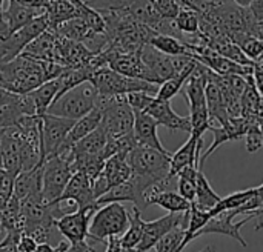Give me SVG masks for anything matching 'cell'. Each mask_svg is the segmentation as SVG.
<instances>
[{
	"label": "cell",
	"instance_id": "obj_45",
	"mask_svg": "<svg viewBox=\"0 0 263 252\" xmlns=\"http://www.w3.org/2000/svg\"><path fill=\"white\" fill-rule=\"evenodd\" d=\"M256 199H257V202H259V208H262L263 206V183L260 186H257L256 188Z\"/></svg>",
	"mask_w": 263,
	"mask_h": 252
},
{
	"label": "cell",
	"instance_id": "obj_49",
	"mask_svg": "<svg viewBox=\"0 0 263 252\" xmlns=\"http://www.w3.org/2000/svg\"><path fill=\"white\" fill-rule=\"evenodd\" d=\"M0 168H2V145H0Z\"/></svg>",
	"mask_w": 263,
	"mask_h": 252
},
{
	"label": "cell",
	"instance_id": "obj_47",
	"mask_svg": "<svg viewBox=\"0 0 263 252\" xmlns=\"http://www.w3.org/2000/svg\"><path fill=\"white\" fill-rule=\"evenodd\" d=\"M199 252H216V251H214V249H213L211 246H206L205 249H202V251H199Z\"/></svg>",
	"mask_w": 263,
	"mask_h": 252
},
{
	"label": "cell",
	"instance_id": "obj_39",
	"mask_svg": "<svg viewBox=\"0 0 263 252\" xmlns=\"http://www.w3.org/2000/svg\"><path fill=\"white\" fill-rule=\"evenodd\" d=\"M37 240L32 239L31 236H26V234H22L18 242H17V249L18 252H35L37 251Z\"/></svg>",
	"mask_w": 263,
	"mask_h": 252
},
{
	"label": "cell",
	"instance_id": "obj_37",
	"mask_svg": "<svg viewBox=\"0 0 263 252\" xmlns=\"http://www.w3.org/2000/svg\"><path fill=\"white\" fill-rule=\"evenodd\" d=\"M154 94L151 92H145V91H136V92H129L126 94V100L129 103V106L133 108V111H145L149 103L154 100Z\"/></svg>",
	"mask_w": 263,
	"mask_h": 252
},
{
	"label": "cell",
	"instance_id": "obj_32",
	"mask_svg": "<svg viewBox=\"0 0 263 252\" xmlns=\"http://www.w3.org/2000/svg\"><path fill=\"white\" fill-rule=\"evenodd\" d=\"M256 194V188H250V189H243V191H237L230 194L225 199H220V202L210 211L211 216H216L222 211H231V209H237L240 206H243L253 196Z\"/></svg>",
	"mask_w": 263,
	"mask_h": 252
},
{
	"label": "cell",
	"instance_id": "obj_34",
	"mask_svg": "<svg viewBox=\"0 0 263 252\" xmlns=\"http://www.w3.org/2000/svg\"><path fill=\"white\" fill-rule=\"evenodd\" d=\"M233 42L236 45L240 46V49L254 62L260 54L263 52V40L262 38H257L251 34H247V32H242V34H236L233 37Z\"/></svg>",
	"mask_w": 263,
	"mask_h": 252
},
{
	"label": "cell",
	"instance_id": "obj_51",
	"mask_svg": "<svg viewBox=\"0 0 263 252\" xmlns=\"http://www.w3.org/2000/svg\"><path fill=\"white\" fill-rule=\"evenodd\" d=\"M216 2H228V0H216Z\"/></svg>",
	"mask_w": 263,
	"mask_h": 252
},
{
	"label": "cell",
	"instance_id": "obj_14",
	"mask_svg": "<svg viewBox=\"0 0 263 252\" xmlns=\"http://www.w3.org/2000/svg\"><path fill=\"white\" fill-rule=\"evenodd\" d=\"M0 145H2V168L14 176L22 172V149H23V134L20 128L9 126L0 129Z\"/></svg>",
	"mask_w": 263,
	"mask_h": 252
},
{
	"label": "cell",
	"instance_id": "obj_10",
	"mask_svg": "<svg viewBox=\"0 0 263 252\" xmlns=\"http://www.w3.org/2000/svg\"><path fill=\"white\" fill-rule=\"evenodd\" d=\"M188 219L190 211L186 212H170L157 220L145 222L143 225V236L140 243L137 245V249L140 252H148L156 246V243L170 231L176 228H188Z\"/></svg>",
	"mask_w": 263,
	"mask_h": 252
},
{
	"label": "cell",
	"instance_id": "obj_42",
	"mask_svg": "<svg viewBox=\"0 0 263 252\" xmlns=\"http://www.w3.org/2000/svg\"><path fill=\"white\" fill-rule=\"evenodd\" d=\"M65 252H96L94 248H91L86 242L83 243H79V245H69L68 243V248Z\"/></svg>",
	"mask_w": 263,
	"mask_h": 252
},
{
	"label": "cell",
	"instance_id": "obj_9",
	"mask_svg": "<svg viewBox=\"0 0 263 252\" xmlns=\"http://www.w3.org/2000/svg\"><path fill=\"white\" fill-rule=\"evenodd\" d=\"M76 120H69L65 117L42 114V148H43V160L60 156L63 152V143L71 131Z\"/></svg>",
	"mask_w": 263,
	"mask_h": 252
},
{
	"label": "cell",
	"instance_id": "obj_4",
	"mask_svg": "<svg viewBox=\"0 0 263 252\" xmlns=\"http://www.w3.org/2000/svg\"><path fill=\"white\" fill-rule=\"evenodd\" d=\"M89 82L94 86L97 95H106V97L126 95V94L136 92V91H145V92H151L156 95V92L159 89V85L149 83L146 80L123 75V74L111 69L109 66H102V68L96 69Z\"/></svg>",
	"mask_w": 263,
	"mask_h": 252
},
{
	"label": "cell",
	"instance_id": "obj_11",
	"mask_svg": "<svg viewBox=\"0 0 263 252\" xmlns=\"http://www.w3.org/2000/svg\"><path fill=\"white\" fill-rule=\"evenodd\" d=\"M97 208H88V209H76L74 212L60 216L55 219L54 226L62 232V236L68 240L69 245H79L86 242V237L89 236V222L91 217Z\"/></svg>",
	"mask_w": 263,
	"mask_h": 252
},
{
	"label": "cell",
	"instance_id": "obj_22",
	"mask_svg": "<svg viewBox=\"0 0 263 252\" xmlns=\"http://www.w3.org/2000/svg\"><path fill=\"white\" fill-rule=\"evenodd\" d=\"M108 140H109L108 132L102 126H99L96 131H92L91 134H88L86 137H83L77 143H74L71 146V149L66 152L69 156H100V157H103V149L108 145Z\"/></svg>",
	"mask_w": 263,
	"mask_h": 252
},
{
	"label": "cell",
	"instance_id": "obj_1",
	"mask_svg": "<svg viewBox=\"0 0 263 252\" xmlns=\"http://www.w3.org/2000/svg\"><path fill=\"white\" fill-rule=\"evenodd\" d=\"M65 69L59 63L39 60L22 52L9 62H0V86L15 94H26L43 82L59 77Z\"/></svg>",
	"mask_w": 263,
	"mask_h": 252
},
{
	"label": "cell",
	"instance_id": "obj_41",
	"mask_svg": "<svg viewBox=\"0 0 263 252\" xmlns=\"http://www.w3.org/2000/svg\"><path fill=\"white\" fill-rule=\"evenodd\" d=\"M106 251L105 252H123V246L120 242V237H109L106 242Z\"/></svg>",
	"mask_w": 263,
	"mask_h": 252
},
{
	"label": "cell",
	"instance_id": "obj_40",
	"mask_svg": "<svg viewBox=\"0 0 263 252\" xmlns=\"http://www.w3.org/2000/svg\"><path fill=\"white\" fill-rule=\"evenodd\" d=\"M66 248H68V243H59L57 246H51L48 242H45V243H39L35 252H65Z\"/></svg>",
	"mask_w": 263,
	"mask_h": 252
},
{
	"label": "cell",
	"instance_id": "obj_48",
	"mask_svg": "<svg viewBox=\"0 0 263 252\" xmlns=\"http://www.w3.org/2000/svg\"><path fill=\"white\" fill-rule=\"evenodd\" d=\"M123 252H140L137 248H134V249H126V251H123Z\"/></svg>",
	"mask_w": 263,
	"mask_h": 252
},
{
	"label": "cell",
	"instance_id": "obj_24",
	"mask_svg": "<svg viewBox=\"0 0 263 252\" xmlns=\"http://www.w3.org/2000/svg\"><path fill=\"white\" fill-rule=\"evenodd\" d=\"M60 91V79H51L43 82L40 86H37L35 89H32L29 94V97L34 102V106L37 109V114H45L48 111V108L51 106V103L55 100V97L59 95Z\"/></svg>",
	"mask_w": 263,
	"mask_h": 252
},
{
	"label": "cell",
	"instance_id": "obj_30",
	"mask_svg": "<svg viewBox=\"0 0 263 252\" xmlns=\"http://www.w3.org/2000/svg\"><path fill=\"white\" fill-rule=\"evenodd\" d=\"M176 28L177 31L182 34V42L185 40V37L188 35H196L200 32L199 26H200V17L196 11L188 9V8H182L177 14V17L174 18Z\"/></svg>",
	"mask_w": 263,
	"mask_h": 252
},
{
	"label": "cell",
	"instance_id": "obj_18",
	"mask_svg": "<svg viewBox=\"0 0 263 252\" xmlns=\"http://www.w3.org/2000/svg\"><path fill=\"white\" fill-rule=\"evenodd\" d=\"M12 194L18 202L42 199V165L18 172L14 180Z\"/></svg>",
	"mask_w": 263,
	"mask_h": 252
},
{
	"label": "cell",
	"instance_id": "obj_8",
	"mask_svg": "<svg viewBox=\"0 0 263 252\" xmlns=\"http://www.w3.org/2000/svg\"><path fill=\"white\" fill-rule=\"evenodd\" d=\"M140 57L148 69L149 82L154 85H160L165 80H168L174 75H179L193 62V57L190 54L166 55L148 43L142 46Z\"/></svg>",
	"mask_w": 263,
	"mask_h": 252
},
{
	"label": "cell",
	"instance_id": "obj_2",
	"mask_svg": "<svg viewBox=\"0 0 263 252\" xmlns=\"http://www.w3.org/2000/svg\"><path fill=\"white\" fill-rule=\"evenodd\" d=\"M126 160L131 166L133 174L148 177L157 185L168 186L173 180V177L170 176L171 152H162L149 146L137 145L128 152Z\"/></svg>",
	"mask_w": 263,
	"mask_h": 252
},
{
	"label": "cell",
	"instance_id": "obj_21",
	"mask_svg": "<svg viewBox=\"0 0 263 252\" xmlns=\"http://www.w3.org/2000/svg\"><path fill=\"white\" fill-rule=\"evenodd\" d=\"M100 123H102V111H100L99 108L91 109L86 115H83V117H80L79 120H76L74 125H72V128H71V131L68 132V135H66V139H65L63 152H62V154H65L66 151H69L71 146H72L74 143H77L80 139H83V137H86L88 134H91L92 131H96V129L100 126ZM62 154H60V156H62Z\"/></svg>",
	"mask_w": 263,
	"mask_h": 252
},
{
	"label": "cell",
	"instance_id": "obj_43",
	"mask_svg": "<svg viewBox=\"0 0 263 252\" xmlns=\"http://www.w3.org/2000/svg\"><path fill=\"white\" fill-rule=\"evenodd\" d=\"M14 97H15V92H11V91H8L6 88L0 86V106L9 103Z\"/></svg>",
	"mask_w": 263,
	"mask_h": 252
},
{
	"label": "cell",
	"instance_id": "obj_16",
	"mask_svg": "<svg viewBox=\"0 0 263 252\" xmlns=\"http://www.w3.org/2000/svg\"><path fill=\"white\" fill-rule=\"evenodd\" d=\"M203 137H196L190 134V139L174 152L171 154V169L170 176L174 179L183 168L186 166H197L200 168V157L203 149Z\"/></svg>",
	"mask_w": 263,
	"mask_h": 252
},
{
	"label": "cell",
	"instance_id": "obj_35",
	"mask_svg": "<svg viewBox=\"0 0 263 252\" xmlns=\"http://www.w3.org/2000/svg\"><path fill=\"white\" fill-rule=\"evenodd\" d=\"M149 3L162 18H168V20H174L179 11L182 9L177 0H149Z\"/></svg>",
	"mask_w": 263,
	"mask_h": 252
},
{
	"label": "cell",
	"instance_id": "obj_28",
	"mask_svg": "<svg viewBox=\"0 0 263 252\" xmlns=\"http://www.w3.org/2000/svg\"><path fill=\"white\" fill-rule=\"evenodd\" d=\"M143 225H145V220L142 219V211L137 206H133V212L129 214L128 229L120 237V242H122V246L125 251L137 248V245L140 243L142 236H143Z\"/></svg>",
	"mask_w": 263,
	"mask_h": 252
},
{
	"label": "cell",
	"instance_id": "obj_33",
	"mask_svg": "<svg viewBox=\"0 0 263 252\" xmlns=\"http://www.w3.org/2000/svg\"><path fill=\"white\" fill-rule=\"evenodd\" d=\"M186 229L185 228H176L165 234L154 246L156 252H182L186 246L183 245Z\"/></svg>",
	"mask_w": 263,
	"mask_h": 252
},
{
	"label": "cell",
	"instance_id": "obj_3",
	"mask_svg": "<svg viewBox=\"0 0 263 252\" xmlns=\"http://www.w3.org/2000/svg\"><path fill=\"white\" fill-rule=\"evenodd\" d=\"M96 108L102 111L100 126L109 137L117 139L133 132L134 111L129 106L126 95H97Z\"/></svg>",
	"mask_w": 263,
	"mask_h": 252
},
{
	"label": "cell",
	"instance_id": "obj_25",
	"mask_svg": "<svg viewBox=\"0 0 263 252\" xmlns=\"http://www.w3.org/2000/svg\"><path fill=\"white\" fill-rule=\"evenodd\" d=\"M45 14L49 22V28H54L66 20L80 17L79 9L69 0H49L45 5Z\"/></svg>",
	"mask_w": 263,
	"mask_h": 252
},
{
	"label": "cell",
	"instance_id": "obj_46",
	"mask_svg": "<svg viewBox=\"0 0 263 252\" xmlns=\"http://www.w3.org/2000/svg\"><path fill=\"white\" fill-rule=\"evenodd\" d=\"M233 3H236L237 6H240V8H250L251 6V3L254 2V0H231Z\"/></svg>",
	"mask_w": 263,
	"mask_h": 252
},
{
	"label": "cell",
	"instance_id": "obj_44",
	"mask_svg": "<svg viewBox=\"0 0 263 252\" xmlns=\"http://www.w3.org/2000/svg\"><path fill=\"white\" fill-rule=\"evenodd\" d=\"M17 2L32 6V8H45V5H46V0H17Z\"/></svg>",
	"mask_w": 263,
	"mask_h": 252
},
{
	"label": "cell",
	"instance_id": "obj_27",
	"mask_svg": "<svg viewBox=\"0 0 263 252\" xmlns=\"http://www.w3.org/2000/svg\"><path fill=\"white\" fill-rule=\"evenodd\" d=\"M220 199L222 197L211 188L206 176L202 172V169H199L197 180H196V199L193 205L202 211H211L220 202Z\"/></svg>",
	"mask_w": 263,
	"mask_h": 252
},
{
	"label": "cell",
	"instance_id": "obj_7",
	"mask_svg": "<svg viewBox=\"0 0 263 252\" xmlns=\"http://www.w3.org/2000/svg\"><path fill=\"white\" fill-rule=\"evenodd\" d=\"M72 174L66 154L45 159L42 163V202L49 206L57 205Z\"/></svg>",
	"mask_w": 263,
	"mask_h": 252
},
{
	"label": "cell",
	"instance_id": "obj_29",
	"mask_svg": "<svg viewBox=\"0 0 263 252\" xmlns=\"http://www.w3.org/2000/svg\"><path fill=\"white\" fill-rule=\"evenodd\" d=\"M148 45H151L153 48H156L157 51L166 54V55H183L188 54V48L185 46V43L182 40H179L174 35H168V34H159L156 32Z\"/></svg>",
	"mask_w": 263,
	"mask_h": 252
},
{
	"label": "cell",
	"instance_id": "obj_13",
	"mask_svg": "<svg viewBox=\"0 0 263 252\" xmlns=\"http://www.w3.org/2000/svg\"><path fill=\"white\" fill-rule=\"evenodd\" d=\"M237 217L236 209L231 211H222L216 216H213L210 219V222L197 232V237L200 236H206V234H222V236H228L234 240H237L240 243L242 248H247V240L242 237L240 229L242 226H245L247 223H250L251 220H254L251 216H245V219L242 222H234V219Z\"/></svg>",
	"mask_w": 263,
	"mask_h": 252
},
{
	"label": "cell",
	"instance_id": "obj_50",
	"mask_svg": "<svg viewBox=\"0 0 263 252\" xmlns=\"http://www.w3.org/2000/svg\"><path fill=\"white\" fill-rule=\"evenodd\" d=\"M3 25H6V23H5V22H3V18L0 17V26H3Z\"/></svg>",
	"mask_w": 263,
	"mask_h": 252
},
{
	"label": "cell",
	"instance_id": "obj_20",
	"mask_svg": "<svg viewBox=\"0 0 263 252\" xmlns=\"http://www.w3.org/2000/svg\"><path fill=\"white\" fill-rule=\"evenodd\" d=\"M157 205L168 212H186L191 208V202L183 199L179 192L170 189H160L154 186L146 194V206Z\"/></svg>",
	"mask_w": 263,
	"mask_h": 252
},
{
	"label": "cell",
	"instance_id": "obj_26",
	"mask_svg": "<svg viewBox=\"0 0 263 252\" xmlns=\"http://www.w3.org/2000/svg\"><path fill=\"white\" fill-rule=\"evenodd\" d=\"M193 57V55H191ZM197 60L193 57V62L179 74V75H174L168 80H165L163 83L159 85V89L156 92V97L160 99V100H171L173 97H176L182 89H183V85L185 82L188 80V77L194 72L196 66H197Z\"/></svg>",
	"mask_w": 263,
	"mask_h": 252
},
{
	"label": "cell",
	"instance_id": "obj_23",
	"mask_svg": "<svg viewBox=\"0 0 263 252\" xmlns=\"http://www.w3.org/2000/svg\"><path fill=\"white\" fill-rule=\"evenodd\" d=\"M126 156L128 154L119 152V154H114L105 160V165H103V169L100 174L106 179V182L109 183L111 188L126 182L133 174L131 166L126 160Z\"/></svg>",
	"mask_w": 263,
	"mask_h": 252
},
{
	"label": "cell",
	"instance_id": "obj_31",
	"mask_svg": "<svg viewBox=\"0 0 263 252\" xmlns=\"http://www.w3.org/2000/svg\"><path fill=\"white\" fill-rule=\"evenodd\" d=\"M211 212L210 211H202L199 209L197 206H194L191 203V208H190V219H188V228H186V234H185V239H183V245L186 246L190 242L196 240L197 239V232L210 222L211 219Z\"/></svg>",
	"mask_w": 263,
	"mask_h": 252
},
{
	"label": "cell",
	"instance_id": "obj_38",
	"mask_svg": "<svg viewBox=\"0 0 263 252\" xmlns=\"http://www.w3.org/2000/svg\"><path fill=\"white\" fill-rule=\"evenodd\" d=\"M20 236V232H6V237L0 243V252H18L17 242Z\"/></svg>",
	"mask_w": 263,
	"mask_h": 252
},
{
	"label": "cell",
	"instance_id": "obj_36",
	"mask_svg": "<svg viewBox=\"0 0 263 252\" xmlns=\"http://www.w3.org/2000/svg\"><path fill=\"white\" fill-rule=\"evenodd\" d=\"M14 180L15 176L5 171L3 168H0V208H3L8 200L12 197L14 192Z\"/></svg>",
	"mask_w": 263,
	"mask_h": 252
},
{
	"label": "cell",
	"instance_id": "obj_19",
	"mask_svg": "<svg viewBox=\"0 0 263 252\" xmlns=\"http://www.w3.org/2000/svg\"><path fill=\"white\" fill-rule=\"evenodd\" d=\"M45 8H32L28 5H23L17 0H8V6L2 12V18L6 23V26L14 32L20 29L22 26L32 22L35 17H39Z\"/></svg>",
	"mask_w": 263,
	"mask_h": 252
},
{
	"label": "cell",
	"instance_id": "obj_15",
	"mask_svg": "<svg viewBox=\"0 0 263 252\" xmlns=\"http://www.w3.org/2000/svg\"><path fill=\"white\" fill-rule=\"evenodd\" d=\"M145 112H148L159 123V126H165L170 131H185V132H191V120H190V115L188 117L179 115L173 109L171 100H160V99L154 97V100L149 103V106L145 109Z\"/></svg>",
	"mask_w": 263,
	"mask_h": 252
},
{
	"label": "cell",
	"instance_id": "obj_12",
	"mask_svg": "<svg viewBox=\"0 0 263 252\" xmlns=\"http://www.w3.org/2000/svg\"><path fill=\"white\" fill-rule=\"evenodd\" d=\"M62 203L74 205L77 209H88V208H99L96 203V197L92 192V182L88 179V176L82 171H76L63 194L60 196L57 205L62 206Z\"/></svg>",
	"mask_w": 263,
	"mask_h": 252
},
{
	"label": "cell",
	"instance_id": "obj_17",
	"mask_svg": "<svg viewBox=\"0 0 263 252\" xmlns=\"http://www.w3.org/2000/svg\"><path fill=\"white\" fill-rule=\"evenodd\" d=\"M159 123L145 111H134V137L137 145L140 146H149L154 149H159L162 152H170L162 145L159 135H157Z\"/></svg>",
	"mask_w": 263,
	"mask_h": 252
},
{
	"label": "cell",
	"instance_id": "obj_5",
	"mask_svg": "<svg viewBox=\"0 0 263 252\" xmlns=\"http://www.w3.org/2000/svg\"><path fill=\"white\" fill-rule=\"evenodd\" d=\"M129 225L126 208L119 203H106L97 208L89 222V236L97 242H106L109 237H122Z\"/></svg>",
	"mask_w": 263,
	"mask_h": 252
},
{
	"label": "cell",
	"instance_id": "obj_6",
	"mask_svg": "<svg viewBox=\"0 0 263 252\" xmlns=\"http://www.w3.org/2000/svg\"><path fill=\"white\" fill-rule=\"evenodd\" d=\"M96 99L97 92L94 86L91 85V82H85L59 95L51 103L46 112L69 120H79L96 108Z\"/></svg>",
	"mask_w": 263,
	"mask_h": 252
}]
</instances>
